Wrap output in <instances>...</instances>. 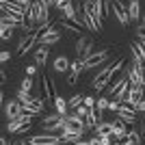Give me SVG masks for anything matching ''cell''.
I'll return each instance as SVG.
<instances>
[{
  "label": "cell",
  "instance_id": "40",
  "mask_svg": "<svg viewBox=\"0 0 145 145\" xmlns=\"http://www.w3.org/2000/svg\"><path fill=\"white\" fill-rule=\"evenodd\" d=\"M137 110H141V113H145V100H141L139 106H137Z\"/></svg>",
  "mask_w": 145,
  "mask_h": 145
},
{
  "label": "cell",
  "instance_id": "14",
  "mask_svg": "<svg viewBox=\"0 0 145 145\" xmlns=\"http://www.w3.org/2000/svg\"><path fill=\"white\" fill-rule=\"evenodd\" d=\"M24 113V104L20 102V100H13V102L5 104V115L9 117V119H13V117H18Z\"/></svg>",
  "mask_w": 145,
  "mask_h": 145
},
{
  "label": "cell",
  "instance_id": "7",
  "mask_svg": "<svg viewBox=\"0 0 145 145\" xmlns=\"http://www.w3.org/2000/svg\"><path fill=\"white\" fill-rule=\"evenodd\" d=\"M76 52H78L80 59H87L89 54H93V52H95V50H93V39H91V37H78Z\"/></svg>",
  "mask_w": 145,
  "mask_h": 145
},
{
  "label": "cell",
  "instance_id": "32",
  "mask_svg": "<svg viewBox=\"0 0 145 145\" xmlns=\"http://www.w3.org/2000/svg\"><path fill=\"white\" fill-rule=\"evenodd\" d=\"M67 102H69V108H76V106H80V104L85 102V97L82 95H74V97H69Z\"/></svg>",
  "mask_w": 145,
  "mask_h": 145
},
{
  "label": "cell",
  "instance_id": "9",
  "mask_svg": "<svg viewBox=\"0 0 145 145\" xmlns=\"http://www.w3.org/2000/svg\"><path fill=\"white\" fill-rule=\"evenodd\" d=\"M143 89H145L143 85H134V87H130V91H128V95H126V100H123V102L137 108V106H139V102L143 100Z\"/></svg>",
  "mask_w": 145,
  "mask_h": 145
},
{
  "label": "cell",
  "instance_id": "10",
  "mask_svg": "<svg viewBox=\"0 0 145 145\" xmlns=\"http://www.w3.org/2000/svg\"><path fill=\"white\" fill-rule=\"evenodd\" d=\"M61 141H63L61 137H54L52 132H48V134H39V137H30L28 143L30 145H59Z\"/></svg>",
  "mask_w": 145,
  "mask_h": 145
},
{
  "label": "cell",
  "instance_id": "4",
  "mask_svg": "<svg viewBox=\"0 0 145 145\" xmlns=\"http://www.w3.org/2000/svg\"><path fill=\"white\" fill-rule=\"evenodd\" d=\"M113 76H115V74H113L110 65L102 67V69H100V72L95 74V78H93V85H91V87H93L95 91H104L106 87L110 85V80H113Z\"/></svg>",
  "mask_w": 145,
  "mask_h": 145
},
{
  "label": "cell",
  "instance_id": "1",
  "mask_svg": "<svg viewBox=\"0 0 145 145\" xmlns=\"http://www.w3.org/2000/svg\"><path fill=\"white\" fill-rule=\"evenodd\" d=\"M30 113H22V115H18V117H13V119H9V126H7V130L9 132H15V134H24L26 130L30 128Z\"/></svg>",
  "mask_w": 145,
  "mask_h": 145
},
{
  "label": "cell",
  "instance_id": "36",
  "mask_svg": "<svg viewBox=\"0 0 145 145\" xmlns=\"http://www.w3.org/2000/svg\"><path fill=\"white\" fill-rule=\"evenodd\" d=\"M108 110H113V113H115V110H119V102H117L115 97H113V100L108 102Z\"/></svg>",
  "mask_w": 145,
  "mask_h": 145
},
{
  "label": "cell",
  "instance_id": "25",
  "mask_svg": "<svg viewBox=\"0 0 145 145\" xmlns=\"http://www.w3.org/2000/svg\"><path fill=\"white\" fill-rule=\"evenodd\" d=\"M95 134H110V137H113V123L100 121V123L95 126Z\"/></svg>",
  "mask_w": 145,
  "mask_h": 145
},
{
  "label": "cell",
  "instance_id": "35",
  "mask_svg": "<svg viewBox=\"0 0 145 145\" xmlns=\"http://www.w3.org/2000/svg\"><path fill=\"white\" fill-rule=\"evenodd\" d=\"M0 61H2V63L11 61V52H9V50H2V52H0Z\"/></svg>",
  "mask_w": 145,
  "mask_h": 145
},
{
  "label": "cell",
  "instance_id": "42",
  "mask_svg": "<svg viewBox=\"0 0 145 145\" xmlns=\"http://www.w3.org/2000/svg\"><path fill=\"white\" fill-rule=\"evenodd\" d=\"M106 2H113V0H106Z\"/></svg>",
  "mask_w": 145,
  "mask_h": 145
},
{
  "label": "cell",
  "instance_id": "8",
  "mask_svg": "<svg viewBox=\"0 0 145 145\" xmlns=\"http://www.w3.org/2000/svg\"><path fill=\"white\" fill-rule=\"evenodd\" d=\"M113 13H115V18L119 20L121 26H128L130 24V15H128V7L119 0H113Z\"/></svg>",
  "mask_w": 145,
  "mask_h": 145
},
{
  "label": "cell",
  "instance_id": "38",
  "mask_svg": "<svg viewBox=\"0 0 145 145\" xmlns=\"http://www.w3.org/2000/svg\"><path fill=\"white\" fill-rule=\"evenodd\" d=\"M35 72H37L35 65H26V76H35Z\"/></svg>",
  "mask_w": 145,
  "mask_h": 145
},
{
  "label": "cell",
  "instance_id": "21",
  "mask_svg": "<svg viewBox=\"0 0 145 145\" xmlns=\"http://www.w3.org/2000/svg\"><path fill=\"white\" fill-rule=\"evenodd\" d=\"M54 108H56V113H61V115H67L69 102H67L65 97H61V95H54Z\"/></svg>",
  "mask_w": 145,
  "mask_h": 145
},
{
  "label": "cell",
  "instance_id": "34",
  "mask_svg": "<svg viewBox=\"0 0 145 145\" xmlns=\"http://www.w3.org/2000/svg\"><path fill=\"white\" fill-rule=\"evenodd\" d=\"M76 80H78V74L69 69V76H67V85H69V87H72V85H76Z\"/></svg>",
  "mask_w": 145,
  "mask_h": 145
},
{
  "label": "cell",
  "instance_id": "2",
  "mask_svg": "<svg viewBox=\"0 0 145 145\" xmlns=\"http://www.w3.org/2000/svg\"><path fill=\"white\" fill-rule=\"evenodd\" d=\"M85 130H87V126H85V119L82 117H78L76 113H72V115H67V119H65V126H63V130L61 132H72V134H85Z\"/></svg>",
  "mask_w": 145,
  "mask_h": 145
},
{
  "label": "cell",
  "instance_id": "24",
  "mask_svg": "<svg viewBox=\"0 0 145 145\" xmlns=\"http://www.w3.org/2000/svg\"><path fill=\"white\" fill-rule=\"evenodd\" d=\"M61 26H63V28H67V30H72V33H80V30H82L78 20H69V18H63Z\"/></svg>",
  "mask_w": 145,
  "mask_h": 145
},
{
  "label": "cell",
  "instance_id": "33",
  "mask_svg": "<svg viewBox=\"0 0 145 145\" xmlns=\"http://www.w3.org/2000/svg\"><path fill=\"white\" fill-rule=\"evenodd\" d=\"M33 85H35V82H33V78H30V76H26V78L22 80V87H20V89H24V91H30V89H33Z\"/></svg>",
  "mask_w": 145,
  "mask_h": 145
},
{
  "label": "cell",
  "instance_id": "16",
  "mask_svg": "<svg viewBox=\"0 0 145 145\" xmlns=\"http://www.w3.org/2000/svg\"><path fill=\"white\" fill-rule=\"evenodd\" d=\"M117 113H119V117L126 121V123H134V121H137L134 106H130V104H128V106H119V110H117Z\"/></svg>",
  "mask_w": 145,
  "mask_h": 145
},
{
  "label": "cell",
  "instance_id": "28",
  "mask_svg": "<svg viewBox=\"0 0 145 145\" xmlns=\"http://www.w3.org/2000/svg\"><path fill=\"white\" fill-rule=\"evenodd\" d=\"M93 5H95V11L100 13V18L104 20V15H106V2L104 0H93Z\"/></svg>",
  "mask_w": 145,
  "mask_h": 145
},
{
  "label": "cell",
  "instance_id": "6",
  "mask_svg": "<svg viewBox=\"0 0 145 145\" xmlns=\"http://www.w3.org/2000/svg\"><path fill=\"white\" fill-rule=\"evenodd\" d=\"M35 43H39V30H30V33H26V35L20 39V43H18L20 56H26V52H30Z\"/></svg>",
  "mask_w": 145,
  "mask_h": 145
},
{
  "label": "cell",
  "instance_id": "31",
  "mask_svg": "<svg viewBox=\"0 0 145 145\" xmlns=\"http://www.w3.org/2000/svg\"><path fill=\"white\" fill-rule=\"evenodd\" d=\"M74 113H76V115H78V117H82V119H85V117L89 115V106H87V104L82 102V104H80V106H76V108H74Z\"/></svg>",
  "mask_w": 145,
  "mask_h": 145
},
{
  "label": "cell",
  "instance_id": "23",
  "mask_svg": "<svg viewBox=\"0 0 145 145\" xmlns=\"http://www.w3.org/2000/svg\"><path fill=\"white\" fill-rule=\"evenodd\" d=\"M69 65H72V63H69V61H67V56H63V54L54 59V69H56V72H61V74L67 72V69H69Z\"/></svg>",
  "mask_w": 145,
  "mask_h": 145
},
{
  "label": "cell",
  "instance_id": "43",
  "mask_svg": "<svg viewBox=\"0 0 145 145\" xmlns=\"http://www.w3.org/2000/svg\"><path fill=\"white\" fill-rule=\"evenodd\" d=\"M74 2H80V0H74Z\"/></svg>",
  "mask_w": 145,
  "mask_h": 145
},
{
  "label": "cell",
  "instance_id": "37",
  "mask_svg": "<svg viewBox=\"0 0 145 145\" xmlns=\"http://www.w3.org/2000/svg\"><path fill=\"white\" fill-rule=\"evenodd\" d=\"M85 104H87V106H89V108H93V106H95V97L87 95V97H85Z\"/></svg>",
  "mask_w": 145,
  "mask_h": 145
},
{
  "label": "cell",
  "instance_id": "11",
  "mask_svg": "<svg viewBox=\"0 0 145 145\" xmlns=\"http://www.w3.org/2000/svg\"><path fill=\"white\" fill-rule=\"evenodd\" d=\"M59 39H61V33L54 28V26H50L46 33H41V35H39V46H54Z\"/></svg>",
  "mask_w": 145,
  "mask_h": 145
},
{
  "label": "cell",
  "instance_id": "30",
  "mask_svg": "<svg viewBox=\"0 0 145 145\" xmlns=\"http://www.w3.org/2000/svg\"><path fill=\"white\" fill-rule=\"evenodd\" d=\"M132 50H134V52H137V54H139V56H141V59H143V61H145V46H143V43H141V41H139V39H137V41H134V43H132Z\"/></svg>",
  "mask_w": 145,
  "mask_h": 145
},
{
  "label": "cell",
  "instance_id": "20",
  "mask_svg": "<svg viewBox=\"0 0 145 145\" xmlns=\"http://www.w3.org/2000/svg\"><path fill=\"white\" fill-rule=\"evenodd\" d=\"M128 15H130V20H139L141 15H143V13H141V2H139V0H130Z\"/></svg>",
  "mask_w": 145,
  "mask_h": 145
},
{
  "label": "cell",
  "instance_id": "41",
  "mask_svg": "<svg viewBox=\"0 0 145 145\" xmlns=\"http://www.w3.org/2000/svg\"><path fill=\"white\" fill-rule=\"evenodd\" d=\"M141 20H143V24H145V13H143V15H141Z\"/></svg>",
  "mask_w": 145,
  "mask_h": 145
},
{
  "label": "cell",
  "instance_id": "29",
  "mask_svg": "<svg viewBox=\"0 0 145 145\" xmlns=\"http://www.w3.org/2000/svg\"><path fill=\"white\" fill-rule=\"evenodd\" d=\"M15 97H18V100H20L22 104H28L30 100H33V97H30V91H24V89H20V91H18V95H15Z\"/></svg>",
  "mask_w": 145,
  "mask_h": 145
},
{
  "label": "cell",
  "instance_id": "12",
  "mask_svg": "<svg viewBox=\"0 0 145 145\" xmlns=\"http://www.w3.org/2000/svg\"><path fill=\"white\" fill-rule=\"evenodd\" d=\"M106 59H108V52H106V50H100V52H93V54L87 56L85 65H87V69H89V67H97V65H102Z\"/></svg>",
  "mask_w": 145,
  "mask_h": 145
},
{
  "label": "cell",
  "instance_id": "5",
  "mask_svg": "<svg viewBox=\"0 0 145 145\" xmlns=\"http://www.w3.org/2000/svg\"><path fill=\"white\" fill-rule=\"evenodd\" d=\"M65 119L67 115H61V113H54V115H48L46 119H43V130L46 132H61L63 130V126H65Z\"/></svg>",
  "mask_w": 145,
  "mask_h": 145
},
{
  "label": "cell",
  "instance_id": "27",
  "mask_svg": "<svg viewBox=\"0 0 145 145\" xmlns=\"http://www.w3.org/2000/svg\"><path fill=\"white\" fill-rule=\"evenodd\" d=\"M108 102H110V100H108V95H102V97H100V100L95 102V108H97V113H100V117H102V113H104V110L108 108Z\"/></svg>",
  "mask_w": 145,
  "mask_h": 145
},
{
  "label": "cell",
  "instance_id": "3",
  "mask_svg": "<svg viewBox=\"0 0 145 145\" xmlns=\"http://www.w3.org/2000/svg\"><path fill=\"white\" fill-rule=\"evenodd\" d=\"M2 24H11L15 28H24L28 30V24H26V15L24 13H15V11H7L2 9V20H0Z\"/></svg>",
  "mask_w": 145,
  "mask_h": 145
},
{
  "label": "cell",
  "instance_id": "19",
  "mask_svg": "<svg viewBox=\"0 0 145 145\" xmlns=\"http://www.w3.org/2000/svg\"><path fill=\"white\" fill-rule=\"evenodd\" d=\"M48 54H50L48 46H39V48L35 50V63H37V65H46V61H48Z\"/></svg>",
  "mask_w": 145,
  "mask_h": 145
},
{
  "label": "cell",
  "instance_id": "17",
  "mask_svg": "<svg viewBox=\"0 0 145 145\" xmlns=\"http://www.w3.org/2000/svg\"><path fill=\"white\" fill-rule=\"evenodd\" d=\"M41 82H43V100L46 102H54V85H52V80L48 76H43Z\"/></svg>",
  "mask_w": 145,
  "mask_h": 145
},
{
  "label": "cell",
  "instance_id": "13",
  "mask_svg": "<svg viewBox=\"0 0 145 145\" xmlns=\"http://www.w3.org/2000/svg\"><path fill=\"white\" fill-rule=\"evenodd\" d=\"M128 82H130V80H128V76L126 74H123V76H121L119 78V87H117V91H115V100L117 102H123V100H126V95H128V91H130V87L132 85H128Z\"/></svg>",
  "mask_w": 145,
  "mask_h": 145
},
{
  "label": "cell",
  "instance_id": "15",
  "mask_svg": "<svg viewBox=\"0 0 145 145\" xmlns=\"http://www.w3.org/2000/svg\"><path fill=\"white\" fill-rule=\"evenodd\" d=\"M43 104H46V102L37 95V97H33L28 104H24V110H26V113H30V115H37V113H41V110H43Z\"/></svg>",
  "mask_w": 145,
  "mask_h": 145
},
{
  "label": "cell",
  "instance_id": "26",
  "mask_svg": "<svg viewBox=\"0 0 145 145\" xmlns=\"http://www.w3.org/2000/svg\"><path fill=\"white\" fill-rule=\"evenodd\" d=\"M0 24H2V22H0ZM13 28H15V26H11V24H2V28H0V39H2V41L11 39L13 37Z\"/></svg>",
  "mask_w": 145,
  "mask_h": 145
},
{
  "label": "cell",
  "instance_id": "18",
  "mask_svg": "<svg viewBox=\"0 0 145 145\" xmlns=\"http://www.w3.org/2000/svg\"><path fill=\"white\" fill-rule=\"evenodd\" d=\"M126 132H128V130H126V121L121 119V117L113 121V137H117V141H123Z\"/></svg>",
  "mask_w": 145,
  "mask_h": 145
},
{
  "label": "cell",
  "instance_id": "22",
  "mask_svg": "<svg viewBox=\"0 0 145 145\" xmlns=\"http://www.w3.org/2000/svg\"><path fill=\"white\" fill-rule=\"evenodd\" d=\"M141 132H137V130H128L126 132V137H123V141L121 143H128V145H137V143H141Z\"/></svg>",
  "mask_w": 145,
  "mask_h": 145
},
{
  "label": "cell",
  "instance_id": "39",
  "mask_svg": "<svg viewBox=\"0 0 145 145\" xmlns=\"http://www.w3.org/2000/svg\"><path fill=\"white\" fill-rule=\"evenodd\" d=\"M137 39H139L141 43L145 46V33H141V30H137Z\"/></svg>",
  "mask_w": 145,
  "mask_h": 145
}]
</instances>
